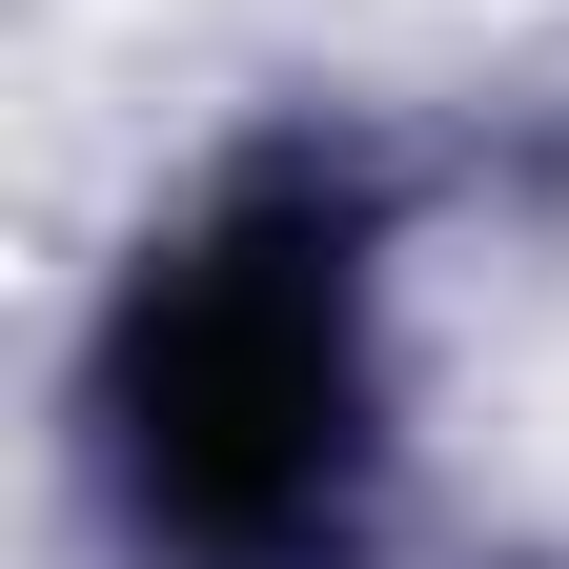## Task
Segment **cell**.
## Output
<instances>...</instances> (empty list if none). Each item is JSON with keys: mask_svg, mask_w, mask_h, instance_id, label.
<instances>
[{"mask_svg": "<svg viewBox=\"0 0 569 569\" xmlns=\"http://www.w3.org/2000/svg\"><path fill=\"white\" fill-rule=\"evenodd\" d=\"M326 306L284 264H203L183 306H163V488H183V529H306L326 509Z\"/></svg>", "mask_w": 569, "mask_h": 569, "instance_id": "obj_1", "label": "cell"}]
</instances>
